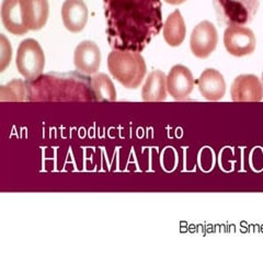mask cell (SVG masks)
Returning a JSON list of instances; mask_svg holds the SVG:
<instances>
[{
	"label": "cell",
	"instance_id": "10",
	"mask_svg": "<svg viewBox=\"0 0 263 263\" xmlns=\"http://www.w3.org/2000/svg\"><path fill=\"white\" fill-rule=\"evenodd\" d=\"M89 11L84 0H66L62 7L65 28L71 33H79L87 26Z\"/></svg>",
	"mask_w": 263,
	"mask_h": 263
},
{
	"label": "cell",
	"instance_id": "19",
	"mask_svg": "<svg viewBox=\"0 0 263 263\" xmlns=\"http://www.w3.org/2000/svg\"><path fill=\"white\" fill-rule=\"evenodd\" d=\"M0 39H2V55H0L2 62H0V64H2V71H4L7 66L11 62L12 48H11L10 42L5 37L4 34L0 36Z\"/></svg>",
	"mask_w": 263,
	"mask_h": 263
},
{
	"label": "cell",
	"instance_id": "9",
	"mask_svg": "<svg viewBox=\"0 0 263 263\" xmlns=\"http://www.w3.org/2000/svg\"><path fill=\"white\" fill-rule=\"evenodd\" d=\"M194 79L192 72L182 65L172 67L167 77V89L176 100H183L193 91Z\"/></svg>",
	"mask_w": 263,
	"mask_h": 263
},
{
	"label": "cell",
	"instance_id": "7",
	"mask_svg": "<svg viewBox=\"0 0 263 263\" xmlns=\"http://www.w3.org/2000/svg\"><path fill=\"white\" fill-rule=\"evenodd\" d=\"M224 44L227 52L234 56L250 55L256 49V36L246 27H229L225 30Z\"/></svg>",
	"mask_w": 263,
	"mask_h": 263
},
{
	"label": "cell",
	"instance_id": "18",
	"mask_svg": "<svg viewBox=\"0 0 263 263\" xmlns=\"http://www.w3.org/2000/svg\"><path fill=\"white\" fill-rule=\"evenodd\" d=\"M0 99H2V101L27 100V82L22 80H13L7 86L2 87Z\"/></svg>",
	"mask_w": 263,
	"mask_h": 263
},
{
	"label": "cell",
	"instance_id": "12",
	"mask_svg": "<svg viewBox=\"0 0 263 263\" xmlns=\"http://www.w3.org/2000/svg\"><path fill=\"white\" fill-rule=\"evenodd\" d=\"M2 20L6 30L14 35H24L29 32L23 21L21 0H4Z\"/></svg>",
	"mask_w": 263,
	"mask_h": 263
},
{
	"label": "cell",
	"instance_id": "3",
	"mask_svg": "<svg viewBox=\"0 0 263 263\" xmlns=\"http://www.w3.org/2000/svg\"><path fill=\"white\" fill-rule=\"evenodd\" d=\"M108 68L113 78L127 89H136L146 73L143 56L137 52L113 51L108 56Z\"/></svg>",
	"mask_w": 263,
	"mask_h": 263
},
{
	"label": "cell",
	"instance_id": "2",
	"mask_svg": "<svg viewBox=\"0 0 263 263\" xmlns=\"http://www.w3.org/2000/svg\"><path fill=\"white\" fill-rule=\"evenodd\" d=\"M27 100L41 101H95L90 78L81 72H49L27 81Z\"/></svg>",
	"mask_w": 263,
	"mask_h": 263
},
{
	"label": "cell",
	"instance_id": "20",
	"mask_svg": "<svg viewBox=\"0 0 263 263\" xmlns=\"http://www.w3.org/2000/svg\"><path fill=\"white\" fill-rule=\"evenodd\" d=\"M164 2L170 4V5H180V4L186 2V0H164Z\"/></svg>",
	"mask_w": 263,
	"mask_h": 263
},
{
	"label": "cell",
	"instance_id": "1",
	"mask_svg": "<svg viewBox=\"0 0 263 263\" xmlns=\"http://www.w3.org/2000/svg\"><path fill=\"white\" fill-rule=\"evenodd\" d=\"M160 0H103L109 45L142 52L162 29Z\"/></svg>",
	"mask_w": 263,
	"mask_h": 263
},
{
	"label": "cell",
	"instance_id": "6",
	"mask_svg": "<svg viewBox=\"0 0 263 263\" xmlns=\"http://www.w3.org/2000/svg\"><path fill=\"white\" fill-rule=\"evenodd\" d=\"M217 43V30L213 23L203 21L197 24L190 39V47L194 56L199 59H206L215 51Z\"/></svg>",
	"mask_w": 263,
	"mask_h": 263
},
{
	"label": "cell",
	"instance_id": "16",
	"mask_svg": "<svg viewBox=\"0 0 263 263\" xmlns=\"http://www.w3.org/2000/svg\"><path fill=\"white\" fill-rule=\"evenodd\" d=\"M185 23L179 10L172 12L163 27V37L170 46H179L185 37Z\"/></svg>",
	"mask_w": 263,
	"mask_h": 263
},
{
	"label": "cell",
	"instance_id": "14",
	"mask_svg": "<svg viewBox=\"0 0 263 263\" xmlns=\"http://www.w3.org/2000/svg\"><path fill=\"white\" fill-rule=\"evenodd\" d=\"M262 82L251 75H241L234 81L232 86V97L234 101L260 100Z\"/></svg>",
	"mask_w": 263,
	"mask_h": 263
},
{
	"label": "cell",
	"instance_id": "4",
	"mask_svg": "<svg viewBox=\"0 0 263 263\" xmlns=\"http://www.w3.org/2000/svg\"><path fill=\"white\" fill-rule=\"evenodd\" d=\"M213 6L221 26L245 27L257 15L260 0H213Z\"/></svg>",
	"mask_w": 263,
	"mask_h": 263
},
{
	"label": "cell",
	"instance_id": "17",
	"mask_svg": "<svg viewBox=\"0 0 263 263\" xmlns=\"http://www.w3.org/2000/svg\"><path fill=\"white\" fill-rule=\"evenodd\" d=\"M90 82H91L96 101L113 102L117 100V90H115L113 82L108 75L97 72L90 78Z\"/></svg>",
	"mask_w": 263,
	"mask_h": 263
},
{
	"label": "cell",
	"instance_id": "15",
	"mask_svg": "<svg viewBox=\"0 0 263 263\" xmlns=\"http://www.w3.org/2000/svg\"><path fill=\"white\" fill-rule=\"evenodd\" d=\"M167 93V78L160 70L153 71L143 87L144 101H162Z\"/></svg>",
	"mask_w": 263,
	"mask_h": 263
},
{
	"label": "cell",
	"instance_id": "8",
	"mask_svg": "<svg viewBox=\"0 0 263 263\" xmlns=\"http://www.w3.org/2000/svg\"><path fill=\"white\" fill-rule=\"evenodd\" d=\"M73 64L78 72L84 75H95L100 69V48L92 41H84L78 44L75 49Z\"/></svg>",
	"mask_w": 263,
	"mask_h": 263
},
{
	"label": "cell",
	"instance_id": "13",
	"mask_svg": "<svg viewBox=\"0 0 263 263\" xmlns=\"http://www.w3.org/2000/svg\"><path fill=\"white\" fill-rule=\"evenodd\" d=\"M200 92L210 101H217L224 97L226 84L224 77L215 69H206L197 80Z\"/></svg>",
	"mask_w": 263,
	"mask_h": 263
},
{
	"label": "cell",
	"instance_id": "5",
	"mask_svg": "<svg viewBox=\"0 0 263 263\" xmlns=\"http://www.w3.org/2000/svg\"><path fill=\"white\" fill-rule=\"evenodd\" d=\"M16 68L27 81L35 80L44 70L45 55L37 41L27 39L18 47L15 61Z\"/></svg>",
	"mask_w": 263,
	"mask_h": 263
},
{
	"label": "cell",
	"instance_id": "11",
	"mask_svg": "<svg viewBox=\"0 0 263 263\" xmlns=\"http://www.w3.org/2000/svg\"><path fill=\"white\" fill-rule=\"evenodd\" d=\"M23 21L30 31H39L45 27L49 14L47 0H21Z\"/></svg>",
	"mask_w": 263,
	"mask_h": 263
},
{
	"label": "cell",
	"instance_id": "21",
	"mask_svg": "<svg viewBox=\"0 0 263 263\" xmlns=\"http://www.w3.org/2000/svg\"><path fill=\"white\" fill-rule=\"evenodd\" d=\"M262 87H263V71H262Z\"/></svg>",
	"mask_w": 263,
	"mask_h": 263
}]
</instances>
